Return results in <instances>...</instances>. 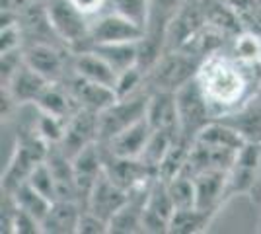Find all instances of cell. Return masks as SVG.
I'll list each match as a JSON object with an SVG mask.
<instances>
[{
  "label": "cell",
  "mask_w": 261,
  "mask_h": 234,
  "mask_svg": "<svg viewBox=\"0 0 261 234\" xmlns=\"http://www.w3.org/2000/svg\"><path fill=\"white\" fill-rule=\"evenodd\" d=\"M82 215V205L78 201L57 199L41 221L45 234H72L78 232V221Z\"/></svg>",
  "instance_id": "20"
},
{
  "label": "cell",
  "mask_w": 261,
  "mask_h": 234,
  "mask_svg": "<svg viewBox=\"0 0 261 234\" xmlns=\"http://www.w3.org/2000/svg\"><path fill=\"white\" fill-rule=\"evenodd\" d=\"M66 121L68 119H63V117H57V115H51V113H45L41 110H37V119L33 121V127L49 145L53 146L63 141L66 131Z\"/></svg>",
  "instance_id": "29"
},
{
  "label": "cell",
  "mask_w": 261,
  "mask_h": 234,
  "mask_svg": "<svg viewBox=\"0 0 261 234\" xmlns=\"http://www.w3.org/2000/svg\"><path fill=\"white\" fill-rule=\"evenodd\" d=\"M72 51L63 43L49 41H33L23 45V61L25 65L39 72L49 82H65L68 74L66 68L72 70Z\"/></svg>",
  "instance_id": "6"
},
{
  "label": "cell",
  "mask_w": 261,
  "mask_h": 234,
  "mask_svg": "<svg viewBox=\"0 0 261 234\" xmlns=\"http://www.w3.org/2000/svg\"><path fill=\"white\" fill-rule=\"evenodd\" d=\"M37 110L45 113H51L63 119H70L74 113L80 110L78 103L74 101L72 94L68 92L65 82H53L49 84V88L41 94V98L33 103Z\"/></svg>",
  "instance_id": "21"
},
{
  "label": "cell",
  "mask_w": 261,
  "mask_h": 234,
  "mask_svg": "<svg viewBox=\"0 0 261 234\" xmlns=\"http://www.w3.org/2000/svg\"><path fill=\"white\" fill-rule=\"evenodd\" d=\"M6 193H8V191H6ZM10 195H12V199H14V203H16L20 209L33 215V217L39 219V221H43V217L47 215L51 203H53L49 197H45L43 193H39V191L35 190L30 181H23L22 186H18L14 191H10Z\"/></svg>",
  "instance_id": "24"
},
{
  "label": "cell",
  "mask_w": 261,
  "mask_h": 234,
  "mask_svg": "<svg viewBox=\"0 0 261 234\" xmlns=\"http://www.w3.org/2000/svg\"><path fill=\"white\" fill-rule=\"evenodd\" d=\"M232 57L240 63L259 67L261 65V34L253 30H242L232 39Z\"/></svg>",
  "instance_id": "25"
},
{
  "label": "cell",
  "mask_w": 261,
  "mask_h": 234,
  "mask_svg": "<svg viewBox=\"0 0 261 234\" xmlns=\"http://www.w3.org/2000/svg\"><path fill=\"white\" fill-rule=\"evenodd\" d=\"M109 4H111L113 12L121 14L123 18L130 20L133 23L141 25L142 30L148 28L152 0H109Z\"/></svg>",
  "instance_id": "28"
},
{
  "label": "cell",
  "mask_w": 261,
  "mask_h": 234,
  "mask_svg": "<svg viewBox=\"0 0 261 234\" xmlns=\"http://www.w3.org/2000/svg\"><path fill=\"white\" fill-rule=\"evenodd\" d=\"M150 92H139L129 98H119L111 103L101 113H98V141L106 143L111 137L125 131L127 127L135 125L146 117V106H148Z\"/></svg>",
  "instance_id": "5"
},
{
  "label": "cell",
  "mask_w": 261,
  "mask_h": 234,
  "mask_svg": "<svg viewBox=\"0 0 261 234\" xmlns=\"http://www.w3.org/2000/svg\"><path fill=\"white\" fill-rule=\"evenodd\" d=\"M261 164V145L246 143L238 150L232 168L228 170V199L238 193H248L255 188Z\"/></svg>",
  "instance_id": "9"
},
{
  "label": "cell",
  "mask_w": 261,
  "mask_h": 234,
  "mask_svg": "<svg viewBox=\"0 0 261 234\" xmlns=\"http://www.w3.org/2000/svg\"><path fill=\"white\" fill-rule=\"evenodd\" d=\"M177 115H179V139L193 145L199 131L215 119L205 94L199 88L197 78L189 80L179 90H175Z\"/></svg>",
  "instance_id": "4"
},
{
  "label": "cell",
  "mask_w": 261,
  "mask_h": 234,
  "mask_svg": "<svg viewBox=\"0 0 261 234\" xmlns=\"http://www.w3.org/2000/svg\"><path fill=\"white\" fill-rule=\"evenodd\" d=\"M177 139H179V135L174 133V131H152L148 143L142 150L141 160L146 162L152 170H156V174H158L160 162L164 160V156L168 154V150L172 148V145Z\"/></svg>",
  "instance_id": "26"
},
{
  "label": "cell",
  "mask_w": 261,
  "mask_h": 234,
  "mask_svg": "<svg viewBox=\"0 0 261 234\" xmlns=\"http://www.w3.org/2000/svg\"><path fill=\"white\" fill-rule=\"evenodd\" d=\"M146 121L154 131H174L179 135V115L175 92L152 90L146 106Z\"/></svg>",
  "instance_id": "18"
},
{
  "label": "cell",
  "mask_w": 261,
  "mask_h": 234,
  "mask_svg": "<svg viewBox=\"0 0 261 234\" xmlns=\"http://www.w3.org/2000/svg\"><path fill=\"white\" fill-rule=\"evenodd\" d=\"M49 84H53V82H49L39 72H35L23 61V65L16 70V74L10 78V82L2 84V88L10 94L12 100L16 101V106H25V103H35L39 100L41 94L49 88Z\"/></svg>",
  "instance_id": "17"
},
{
  "label": "cell",
  "mask_w": 261,
  "mask_h": 234,
  "mask_svg": "<svg viewBox=\"0 0 261 234\" xmlns=\"http://www.w3.org/2000/svg\"><path fill=\"white\" fill-rule=\"evenodd\" d=\"M175 211V205L166 181L156 178L148 190L146 201H144V209H142V230L144 232H168L170 221Z\"/></svg>",
  "instance_id": "8"
},
{
  "label": "cell",
  "mask_w": 261,
  "mask_h": 234,
  "mask_svg": "<svg viewBox=\"0 0 261 234\" xmlns=\"http://www.w3.org/2000/svg\"><path fill=\"white\" fill-rule=\"evenodd\" d=\"M152 127L146 121V117L137 121L135 125L127 127L125 131L111 137L109 141L101 143L106 152L111 156H119V158H141L144 146L148 143L150 135H152Z\"/></svg>",
  "instance_id": "16"
},
{
  "label": "cell",
  "mask_w": 261,
  "mask_h": 234,
  "mask_svg": "<svg viewBox=\"0 0 261 234\" xmlns=\"http://www.w3.org/2000/svg\"><path fill=\"white\" fill-rule=\"evenodd\" d=\"M92 143H98V113L78 110L66 121L65 137L59 143V148L66 156L74 158L82 148H86Z\"/></svg>",
  "instance_id": "11"
},
{
  "label": "cell",
  "mask_w": 261,
  "mask_h": 234,
  "mask_svg": "<svg viewBox=\"0 0 261 234\" xmlns=\"http://www.w3.org/2000/svg\"><path fill=\"white\" fill-rule=\"evenodd\" d=\"M257 96H261V70H259V92H257Z\"/></svg>",
  "instance_id": "34"
},
{
  "label": "cell",
  "mask_w": 261,
  "mask_h": 234,
  "mask_svg": "<svg viewBox=\"0 0 261 234\" xmlns=\"http://www.w3.org/2000/svg\"><path fill=\"white\" fill-rule=\"evenodd\" d=\"M72 166H74V176H76L78 201L84 207L94 184L103 174V146L101 143L98 141V143H92L86 148H82L72 158Z\"/></svg>",
  "instance_id": "12"
},
{
  "label": "cell",
  "mask_w": 261,
  "mask_h": 234,
  "mask_svg": "<svg viewBox=\"0 0 261 234\" xmlns=\"http://www.w3.org/2000/svg\"><path fill=\"white\" fill-rule=\"evenodd\" d=\"M259 67L240 63L232 55L207 57L197 70L199 88L205 94L215 119L234 112L259 92Z\"/></svg>",
  "instance_id": "1"
},
{
  "label": "cell",
  "mask_w": 261,
  "mask_h": 234,
  "mask_svg": "<svg viewBox=\"0 0 261 234\" xmlns=\"http://www.w3.org/2000/svg\"><path fill=\"white\" fill-rule=\"evenodd\" d=\"M65 84L80 110L101 113L106 108H109L111 103H115L119 100L115 88L99 84V82H92V80H86V78H80L76 74H70L65 80Z\"/></svg>",
  "instance_id": "10"
},
{
  "label": "cell",
  "mask_w": 261,
  "mask_h": 234,
  "mask_svg": "<svg viewBox=\"0 0 261 234\" xmlns=\"http://www.w3.org/2000/svg\"><path fill=\"white\" fill-rule=\"evenodd\" d=\"M28 181L39 193H43L45 197H49L51 201H57V184H55V176L51 172V166L47 164V160H41L37 166L33 168Z\"/></svg>",
  "instance_id": "30"
},
{
  "label": "cell",
  "mask_w": 261,
  "mask_h": 234,
  "mask_svg": "<svg viewBox=\"0 0 261 234\" xmlns=\"http://www.w3.org/2000/svg\"><path fill=\"white\" fill-rule=\"evenodd\" d=\"M49 22L53 25L55 34L72 53L84 51L90 47L92 22L80 10L74 8L70 0H51L47 2Z\"/></svg>",
  "instance_id": "3"
},
{
  "label": "cell",
  "mask_w": 261,
  "mask_h": 234,
  "mask_svg": "<svg viewBox=\"0 0 261 234\" xmlns=\"http://www.w3.org/2000/svg\"><path fill=\"white\" fill-rule=\"evenodd\" d=\"M203 59L187 53L184 49H166L154 67L146 72V86L148 92L152 90H168L175 92L189 80L197 76Z\"/></svg>",
  "instance_id": "2"
},
{
  "label": "cell",
  "mask_w": 261,
  "mask_h": 234,
  "mask_svg": "<svg viewBox=\"0 0 261 234\" xmlns=\"http://www.w3.org/2000/svg\"><path fill=\"white\" fill-rule=\"evenodd\" d=\"M72 74L80 78H86L92 82H99L115 88L117 84V70L109 65L101 55H98L94 49L76 51L72 55Z\"/></svg>",
  "instance_id": "19"
},
{
  "label": "cell",
  "mask_w": 261,
  "mask_h": 234,
  "mask_svg": "<svg viewBox=\"0 0 261 234\" xmlns=\"http://www.w3.org/2000/svg\"><path fill=\"white\" fill-rule=\"evenodd\" d=\"M109 232V223L106 219H101L90 209L82 207V215L78 221V234H106Z\"/></svg>",
  "instance_id": "32"
},
{
  "label": "cell",
  "mask_w": 261,
  "mask_h": 234,
  "mask_svg": "<svg viewBox=\"0 0 261 234\" xmlns=\"http://www.w3.org/2000/svg\"><path fill=\"white\" fill-rule=\"evenodd\" d=\"M10 232L39 234V232H43V228H41V221H39V219H35L33 215L25 213L23 209H20V207L16 205V207H14V215H12Z\"/></svg>",
  "instance_id": "31"
},
{
  "label": "cell",
  "mask_w": 261,
  "mask_h": 234,
  "mask_svg": "<svg viewBox=\"0 0 261 234\" xmlns=\"http://www.w3.org/2000/svg\"><path fill=\"white\" fill-rule=\"evenodd\" d=\"M146 34L141 25L133 23L123 18L117 12L101 14L92 22V35H90V47L103 43H137Z\"/></svg>",
  "instance_id": "7"
},
{
  "label": "cell",
  "mask_w": 261,
  "mask_h": 234,
  "mask_svg": "<svg viewBox=\"0 0 261 234\" xmlns=\"http://www.w3.org/2000/svg\"><path fill=\"white\" fill-rule=\"evenodd\" d=\"M74 4V8L80 10L84 16L92 18V16H99L103 8L109 4V0H70Z\"/></svg>",
  "instance_id": "33"
},
{
  "label": "cell",
  "mask_w": 261,
  "mask_h": 234,
  "mask_svg": "<svg viewBox=\"0 0 261 234\" xmlns=\"http://www.w3.org/2000/svg\"><path fill=\"white\" fill-rule=\"evenodd\" d=\"M127 199H129V193L123 188H119L115 181H111L108 174L103 172L98 178V181L94 184L92 191H90L84 209L94 211L96 215H99L101 219H106L109 223L111 217L125 205Z\"/></svg>",
  "instance_id": "14"
},
{
  "label": "cell",
  "mask_w": 261,
  "mask_h": 234,
  "mask_svg": "<svg viewBox=\"0 0 261 234\" xmlns=\"http://www.w3.org/2000/svg\"><path fill=\"white\" fill-rule=\"evenodd\" d=\"M217 213L203 211L199 207H187V209H175L170 221L168 232L172 234H199L208 230Z\"/></svg>",
  "instance_id": "22"
},
{
  "label": "cell",
  "mask_w": 261,
  "mask_h": 234,
  "mask_svg": "<svg viewBox=\"0 0 261 234\" xmlns=\"http://www.w3.org/2000/svg\"><path fill=\"white\" fill-rule=\"evenodd\" d=\"M218 119L230 125L242 137L244 143L261 145V96H253L234 112L226 113Z\"/></svg>",
  "instance_id": "15"
},
{
  "label": "cell",
  "mask_w": 261,
  "mask_h": 234,
  "mask_svg": "<svg viewBox=\"0 0 261 234\" xmlns=\"http://www.w3.org/2000/svg\"><path fill=\"white\" fill-rule=\"evenodd\" d=\"M88 49H94L101 55L111 67L117 70V74L125 72L127 68L139 65V41L137 43H103L92 45Z\"/></svg>",
  "instance_id": "23"
},
{
  "label": "cell",
  "mask_w": 261,
  "mask_h": 234,
  "mask_svg": "<svg viewBox=\"0 0 261 234\" xmlns=\"http://www.w3.org/2000/svg\"><path fill=\"white\" fill-rule=\"evenodd\" d=\"M168 193L174 201L175 209H187V207H195L197 193H195V178L184 170L177 176L166 181Z\"/></svg>",
  "instance_id": "27"
},
{
  "label": "cell",
  "mask_w": 261,
  "mask_h": 234,
  "mask_svg": "<svg viewBox=\"0 0 261 234\" xmlns=\"http://www.w3.org/2000/svg\"><path fill=\"white\" fill-rule=\"evenodd\" d=\"M195 178V207L203 211L218 213V209L228 201V172L205 170L193 176Z\"/></svg>",
  "instance_id": "13"
}]
</instances>
